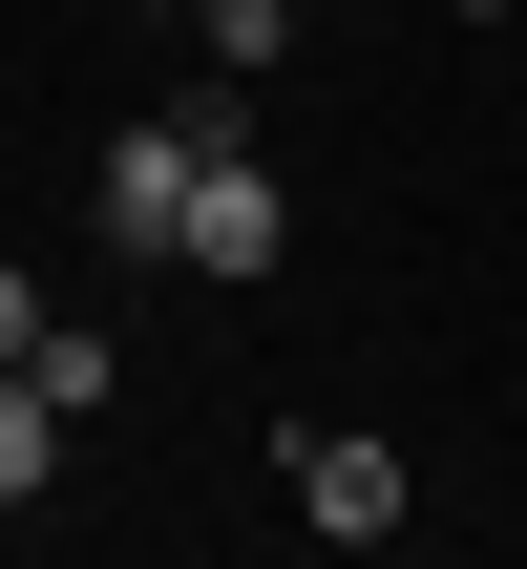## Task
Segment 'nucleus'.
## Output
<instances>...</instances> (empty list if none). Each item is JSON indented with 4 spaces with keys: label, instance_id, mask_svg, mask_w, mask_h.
Returning a JSON list of instances; mask_svg holds the SVG:
<instances>
[{
    "label": "nucleus",
    "instance_id": "f257e3e1",
    "mask_svg": "<svg viewBox=\"0 0 527 569\" xmlns=\"http://www.w3.org/2000/svg\"><path fill=\"white\" fill-rule=\"evenodd\" d=\"M211 148H232V106H190V127H127V148H106V232H127V253H190V190H211Z\"/></svg>",
    "mask_w": 527,
    "mask_h": 569
},
{
    "label": "nucleus",
    "instance_id": "f03ea898",
    "mask_svg": "<svg viewBox=\"0 0 527 569\" xmlns=\"http://www.w3.org/2000/svg\"><path fill=\"white\" fill-rule=\"evenodd\" d=\"M275 253H296L275 169H253V148H211V190H190V274H275Z\"/></svg>",
    "mask_w": 527,
    "mask_h": 569
},
{
    "label": "nucleus",
    "instance_id": "7ed1b4c3",
    "mask_svg": "<svg viewBox=\"0 0 527 569\" xmlns=\"http://www.w3.org/2000/svg\"><path fill=\"white\" fill-rule=\"evenodd\" d=\"M296 507H317V549H380L401 528V443H296Z\"/></svg>",
    "mask_w": 527,
    "mask_h": 569
},
{
    "label": "nucleus",
    "instance_id": "20e7f679",
    "mask_svg": "<svg viewBox=\"0 0 527 569\" xmlns=\"http://www.w3.org/2000/svg\"><path fill=\"white\" fill-rule=\"evenodd\" d=\"M42 465H63V401H42V359H0V507H21Z\"/></svg>",
    "mask_w": 527,
    "mask_h": 569
},
{
    "label": "nucleus",
    "instance_id": "39448f33",
    "mask_svg": "<svg viewBox=\"0 0 527 569\" xmlns=\"http://www.w3.org/2000/svg\"><path fill=\"white\" fill-rule=\"evenodd\" d=\"M0 359H42V274L21 253H0Z\"/></svg>",
    "mask_w": 527,
    "mask_h": 569
},
{
    "label": "nucleus",
    "instance_id": "423d86ee",
    "mask_svg": "<svg viewBox=\"0 0 527 569\" xmlns=\"http://www.w3.org/2000/svg\"><path fill=\"white\" fill-rule=\"evenodd\" d=\"M465 21H507V0H465Z\"/></svg>",
    "mask_w": 527,
    "mask_h": 569
}]
</instances>
